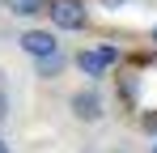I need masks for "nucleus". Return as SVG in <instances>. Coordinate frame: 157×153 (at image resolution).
<instances>
[{"label":"nucleus","instance_id":"obj_5","mask_svg":"<svg viewBox=\"0 0 157 153\" xmlns=\"http://www.w3.org/2000/svg\"><path fill=\"white\" fill-rule=\"evenodd\" d=\"M68 64H72V55H68V51H55L47 60H34V76H38V81H55V76H64Z\"/></svg>","mask_w":157,"mask_h":153},{"label":"nucleus","instance_id":"obj_11","mask_svg":"<svg viewBox=\"0 0 157 153\" xmlns=\"http://www.w3.org/2000/svg\"><path fill=\"white\" fill-rule=\"evenodd\" d=\"M149 43H153V47H157V26H153V30H149Z\"/></svg>","mask_w":157,"mask_h":153},{"label":"nucleus","instance_id":"obj_8","mask_svg":"<svg viewBox=\"0 0 157 153\" xmlns=\"http://www.w3.org/2000/svg\"><path fill=\"white\" fill-rule=\"evenodd\" d=\"M9 119V89H4V76H0V124Z\"/></svg>","mask_w":157,"mask_h":153},{"label":"nucleus","instance_id":"obj_7","mask_svg":"<svg viewBox=\"0 0 157 153\" xmlns=\"http://www.w3.org/2000/svg\"><path fill=\"white\" fill-rule=\"evenodd\" d=\"M119 94H123V102H128V106H136V94H140V76H136V73H123V76H119Z\"/></svg>","mask_w":157,"mask_h":153},{"label":"nucleus","instance_id":"obj_3","mask_svg":"<svg viewBox=\"0 0 157 153\" xmlns=\"http://www.w3.org/2000/svg\"><path fill=\"white\" fill-rule=\"evenodd\" d=\"M68 111H72V119H81V124H98L106 115V98L89 85V89H77V94L68 98Z\"/></svg>","mask_w":157,"mask_h":153},{"label":"nucleus","instance_id":"obj_6","mask_svg":"<svg viewBox=\"0 0 157 153\" xmlns=\"http://www.w3.org/2000/svg\"><path fill=\"white\" fill-rule=\"evenodd\" d=\"M13 17H43L47 9H51V0H0Z\"/></svg>","mask_w":157,"mask_h":153},{"label":"nucleus","instance_id":"obj_2","mask_svg":"<svg viewBox=\"0 0 157 153\" xmlns=\"http://www.w3.org/2000/svg\"><path fill=\"white\" fill-rule=\"evenodd\" d=\"M47 17H51V30H85L89 26V9H85V0H51V9H47Z\"/></svg>","mask_w":157,"mask_h":153},{"label":"nucleus","instance_id":"obj_12","mask_svg":"<svg viewBox=\"0 0 157 153\" xmlns=\"http://www.w3.org/2000/svg\"><path fill=\"white\" fill-rule=\"evenodd\" d=\"M149 153H157V136H153V145H149Z\"/></svg>","mask_w":157,"mask_h":153},{"label":"nucleus","instance_id":"obj_9","mask_svg":"<svg viewBox=\"0 0 157 153\" xmlns=\"http://www.w3.org/2000/svg\"><path fill=\"white\" fill-rule=\"evenodd\" d=\"M140 124H144V132H149V136H157V115H144Z\"/></svg>","mask_w":157,"mask_h":153},{"label":"nucleus","instance_id":"obj_1","mask_svg":"<svg viewBox=\"0 0 157 153\" xmlns=\"http://www.w3.org/2000/svg\"><path fill=\"white\" fill-rule=\"evenodd\" d=\"M119 60H123V51H119V47H81L77 55H72V64H77V68L89 76V81L106 76L115 64H119Z\"/></svg>","mask_w":157,"mask_h":153},{"label":"nucleus","instance_id":"obj_4","mask_svg":"<svg viewBox=\"0 0 157 153\" xmlns=\"http://www.w3.org/2000/svg\"><path fill=\"white\" fill-rule=\"evenodd\" d=\"M17 47L26 51L30 60H47V55H55V51H64L55 30H26V34L17 38Z\"/></svg>","mask_w":157,"mask_h":153},{"label":"nucleus","instance_id":"obj_10","mask_svg":"<svg viewBox=\"0 0 157 153\" xmlns=\"http://www.w3.org/2000/svg\"><path fill=\"white\" fill-rule=\"evenodd\" d=\"M0 153H13V149H9V140H4V136H0Z\"/></svg>","mask_w":157,"mask_h":153}]
</instances>
